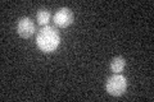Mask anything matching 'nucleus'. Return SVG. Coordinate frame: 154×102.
I'll return each mask as SVG.
<instances>
[{"label": "nucleus", "mask_w": 154, "mask_h": 102, "mask_svg": "<svg viewBox=\"0 0 154 102\" xmlns=\"http://www.w3.org/2000/svg\"><path fill=\"white\" fill-rule=\"evenodd\" d=\"M125 66H126V60H125V57L116 56L112 59V61H110L109 69L113 74H121V73L123 71V69H125Z\"/></svg>", "instance_id": "obj_5"}, {"label": "nucleus", "mask_w": 154, "mask_h": 102, "mask_svg": "<svg viewBox=\"0 0 154 102\" xmlns=\"http://www.w3.org/2000/svg\"><path fill=\"white\" fill-rule=\"evenodd\" d=\"M17 32L22 38H30L35 35L36 26L32 19L23 17L17 22Z\"/></svg>", "instance_id": "obj_3"}, {"label": "nucleus", "mask_w": 154, "mask_h": 102, "mask_svg": "<svg viewBox=\"0 0 154 102\" xmlns=\"http://www.w3.org/2000/svg\"><path fill=\"white\" fill-rule=\"evenodd\" d=\"M36 19H37V23L40 24L41 27H45L48 26V23L50 21V13L46 10V9H40L36 14Z\"/></svg>", "instance_id": "obj_6"}, {"label": "nucleus", "mask_w": 154, "mask_h": 102, "mask_svg": "<svg viewBox=\"0 0 154 102\" xmlns=\"http://www.w3.org/2000/svg\"><path fill=\"white\" fill-rule=\"evenodd\" d=\"M36 45L42 52H53L60 45V36L54 27L45 26L37 32Z\"/></svg>", "instance_id": "obj_1"}, {"label": "nucleus", "mask_w": 154, "mask_h": 102, "mask_svg": "<svg viewBox=\"0 0 154 102\" xmlns=\"http://www.w3.org/2000/svg\"><path fill=\"white\" fill-rule=\"evenodd\" d=\"M105 89L113 97L122 96L127 89V79L122 74H113L105 82Z\"/></svg>", "instance_id": "obj_2"}, {"label": "nucleus", "mask_w": 154, "mask_h": 102, "mask_svg": "<svg viewBox=\"0 0 154 102\" xmlns=\"http://www.w3.org/2000/svg\"><path fill=\"white\" fill-rule=\"evenodd\" d=\"M73 13L69 8H60L54 14V23L60 28H67L73 23Z\"/></svg>", "instance_id": "obj_4"}]
</instances>
